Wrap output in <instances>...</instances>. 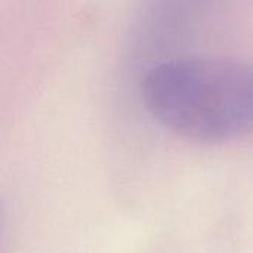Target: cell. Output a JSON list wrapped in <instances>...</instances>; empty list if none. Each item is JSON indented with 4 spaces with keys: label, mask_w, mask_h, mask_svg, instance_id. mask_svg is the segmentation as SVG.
<instances>
[{
    "label": "cell",
    "mask_w": 253,
    "mask_h": 253,
    "mask_svg": "<svg viewBox=\"0 0 253 253\" xmlns=\"http://www.w3.org/2000/svg\"><path fill=\"white\" fill-rule=\"evenodd\" d=\"M141 98L170 133L203 144L253 136V62L176 58L147 70Z\"/></svg>",
    "instance_id": "1"
}]
</instances>
